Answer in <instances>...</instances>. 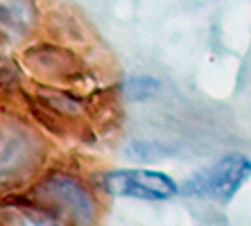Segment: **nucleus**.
<instances>
[{"label": "nucleus", "instance_id": "nucleus-1", "mask_svg": "<svg viewBox=\"0 0 251 226\" xmlns=\"http://www.w3.org/2000/svg\"><path fill=\"white\" fill-rule=\"evenodd\" d=\"M34 201L57 213L68 226H95L98 224V201L93 190L66 172L46 174L32 192Z\"/></svg>", "mask_w": 251, "mask_h": 226}, {"label": "nucleus", "instance_id": "nucleus-2", "mask_svg": "<svg viewBox=\"0 0 251 226\" xmlns=\"http://www.w3.org/2000/svg\"><path fill=\"white\" fill-rule=\"evenodd\" d=\"M46 158V143L23 122L0 129V188H14L32 179Z\"/></svg>", "mask_w": 251, "mask_h": 226}, {"label": "nucleus", "instance_id": "nucleus-3", "mask_svg": "<svg viewBox=\"0 0 251 226\" xmlns=\"http://www.w3.org/2000/svg\"><path fill=\"white\" fill-rule=\"evenodd\" d=\"M251 176V161L245 154H226L206 170L197 172L195 176L179 186V195L188 197H201L217 203H228L238 195V190Z\"/></svg>", "mask_w": 251, "mask_h": 226}, {"label": "nucleus", "instance_id": "nucleus-4", "mask_svg": "<svg viewBox=\"0 0 251 226\" xmlns=\"http://www.w3.org/2000/svg\"><path fill=\"white\" fill-rule=\"evenodd\" d=\"M104 190L113 197L165 201L179 195L172 176L158 170H113L104 176Z\"/></svg>", "mask_w": 251, "mask_h": 226}, {"label": "nucleus", "instance_id": "nucleus-5", "mask_svg": "<svg viewBox=\"0 0 251 226\" xmlns=\"http://www.w3.org/2000/svg\"><path fill=\"white\" fill-rule=\"evenodd\" d=\"M39 25L36 0H0V32L14 41L27 39Z\"/></svg>", "mask_w": 251, "mask_h": 226}, {"label": "nucleus", "instance_id": "nucleus-6", "mask_svg": "<svg viewBox=\"0 0 251 226\" xmlns=\"http://www.w3.org/2000/svg\"><path fill=\"white\" fill-rule=\"evenodd\" d=\"M0 226H68L43 203L14 201L0 206Z\"/></svg>", "mask_w": 251, "mask_h": 226}, {"label": "nucleus", "instance_id": "nucleus-7", "mask_svg": "<svg viewBox=\"0 0 251 226\" xmlns=\"http://www.w3.org/2000/svg\"><path fill=\"white\" fill-rule=\"evenodd\" d=\"M29 54H34V73L46 77V79H57L61 81L64 77L73 75L75 70V57L64 50V48H41V50H32Z\"/></svg>", "mask_w": 251, "mask_h": 226}, {"label": "nucleus", "instance_id": "nucleus-8", "mask_svg": "<svg viewBox=\"0 0 251 226\" xmlns=\"http://www.w3.org/2000/svg\"><path fill=\"white\" fill-rule=\"evenodd\" d=\"M156 91H158V81L154 79V77L136 75V77L125 79V95H127L129 100H134V102L152 98Z\"/></svg>", "mask_w": 251, "mask_h": 226}]
</instances>
